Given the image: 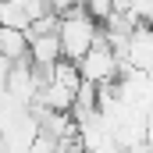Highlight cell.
Masks as SVG:
<instances>
[{
	"mask_svg": "<svg viewBox=\"0 0 153 153\" xmlns=\"http://www.w3.org/2000/svg\"><path fill=\"white\" fill-rule=\"evenodd\" d=\"M57 39H61V57L71 61V64H78L93 50V43L100 39V25L85 14V7H71L57 22Z\"/></svg>",
	"mask_w": 153,
	"mask_h": 153,
	"instance_id": "cell-1",
	"label": "cell"
},
{
	"mask_svg": "<svg viewBox=\"0 0 153 153\" xmlns=\"http://www.w3.org/2000/svg\"><path fill=\"white\" fill-rule=\"evenodd\" d=\"M78 75L85 85H96V89H103V85H111L121 78V61L114 57V50L107 46V39L100 36L93 43V50L78 61Z\"/></svg>",
	"mask_w": 153,
	"mask_h": 153,
	"instance_id": "cell-2",
	"label": "cell"
},
{
	"mask_svg": "<svg viewBox=\"0 0 153 153\" xmlns=\"http://www.w3.org/2000/svg\"><path fill=\"white\" fill-rule=\"evenodd\" d=\"M29 61L39 71H50L61 61V39H57V32H50V36H29Z\"/></svg>",
	"mask_w": 153,
	"mask_h": 153,
	"instance_id": "cell-3",
	"label": "cell"
},
{
	"mask_svg": "<svg viewBox=\"0 0 153 153\" xmlns=\"http://www.w3.org/2000/svg\"><path fill=\"white\" fill-rule=\"evenodd\" d=\"M0 57H7L11 64L29 61V32H22V29H0Z\"/></svg>",
	"mask_w": 153,
	"mask_h": 153,
	"instance_id": "cell-4",
	"label": "cell"
},
{
	"mask_svg": "<svg viewBox=\"0 0 153 153\" xmlns=\"http://www.w3.org/2000/svg\"><path fill=\"white\" fill-rule=\"evenodd\" d=\"M50 82H57V85H64V89H71V93H78V85H82V75H78V64H71V61H57L50 71Z\"/></svg>",
	"mask_w": 153,
	"mask_h": 153,
	"instance_id": "cell-5",
	"label": "cell"
},
{
	"mask_svg": "<svg viewBox=\"0 0 153 153\" xmlns=\"http://www.w3.org/2000/svg\"><path fill=\"white\" fill-rule=\"evenodd\" d=\"M0 29H22V32H29V14L14 0H0Z\"/></svg>",
	"mask_w": 153,
	"mask_h": 153,
	"instance_id": "cell-6",
	"label": "cell"
},
{
	"mask_svg": "<svg viewBox=\"0 0 153 153\" xmlns=\"http://www.w3.org/2000/svg\"><path fill=\"white\" fill-rule=\"evenodd\" d=\"M85 0H50V7L57 11V14H64V11H71V7H82Z\"/></svg>",
	"mask_w": 153,
	"mask_h": 153,
	"instance_id": "cell-7",
	"label": "cell"
}]
</instances>
